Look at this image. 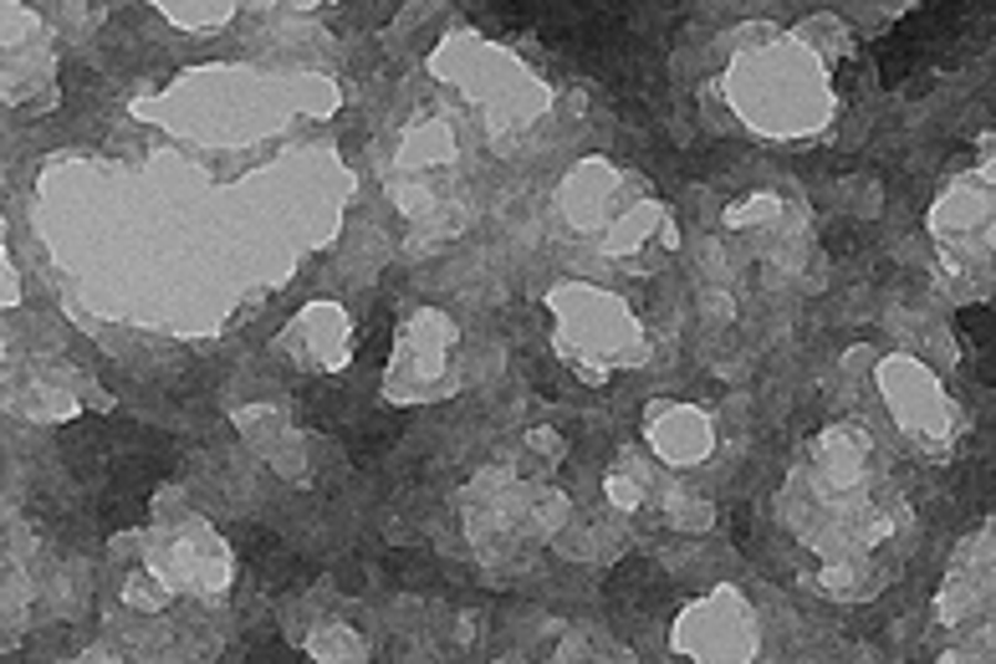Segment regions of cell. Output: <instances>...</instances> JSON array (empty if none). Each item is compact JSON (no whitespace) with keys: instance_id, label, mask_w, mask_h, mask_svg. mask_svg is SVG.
<instances>
[{"instance_id":"1","label":"cell","mask_w":996,"mask_h":664,"mask_svg":"<svg viewBox=\"0 0 996 664\" xmlns=\"http://www.w3.org/2000/svg\"><path fill=\"white\" fill-rule=\"evenodd\" d=\"M956 328L966 332L971 347L996 353V307H961V312H956Z\"/></svg>"},{"instance_id":"2","label":"cell","mask_w":996,"mask_h":664,"mask_svg":"<svg viewBox=\"0 0 996 664\" xmlns=\"http://www.w3.org/2000/svg\"><path fill=\"white\" fill-rule=\"evenodd\" d=\"M384 347H388V318H384V312H373L369 332H363V363H369V369H378Z\"/></svg>"},{"instance_id":"3","label":"cell","mask_w":996,"mask_h":664,"mask_svg":"<svg viewBox=\"0 0 996 664\" xmlns=\"http://www.w3.org/2000/svg\"><path fill=\"white\" fill-rule=\"evenodd\" d=\"M251 664H302V660H297V654L287 650V644L266 639V644H256V650H251Z\"/></svg>"}]
</instances>
